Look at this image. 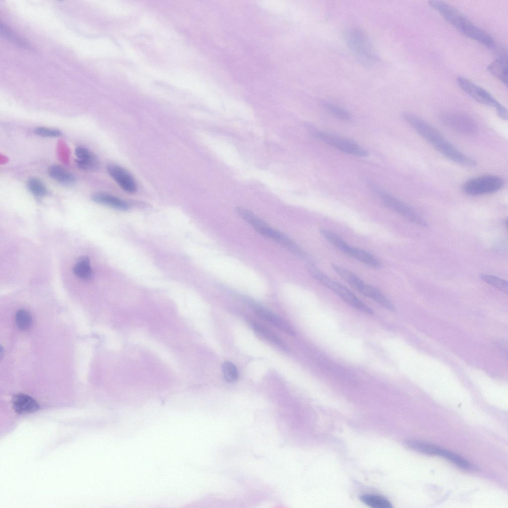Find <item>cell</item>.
<instances>
[{
    "instance_id": "1",
    "label": "cell",
    "mask_w": 508,
    "mask_h": 508,
    "mask_svg": "<svg viewBox=\"0 0 508 508\" xmlns=\"http://www.w3.org/2000/svg\"><path fill=\"white\" fill-rule=\"evenodd\" d=\"M402 117L420 136L447 159L463 166L472 167L476 165L474 159L460 151L438 129L418 116L404 112Z\"/></svg>"
},
{
    "instance_id": "2",
    "label": "cell",
    "mask_w": 508,
    "mask_h": 508,
    "mask_svg": "<svg viewBox=\"0 0 508 508\" xmlns=\"http://www.w3.org/2000/svg\"><path fill=\"white\" fill-rule=\"evenodd\" d=\"M429 4L448 23L468 38L489 47L495 46L493 38L485 30L472 23L459 10L441 0H431Z\"/></svg>"
},
{
    "instance_id": "3",
    "label": "cell",
    "mask_w": 508,
    "mask_h": 508,
    "mask_svg": "<svg viewBox=\"0 0 508 508\" xmlns=\"http://www.w3.org/2000/svg\"><path fill=\"white\" fill-rule=\"evenodd\" d=\"M237 213L257 232L283 246L296 255L304 257L303 250L289 237L271 227L252 212L242 207L236 208Z\"/></svg>"
},
{
    "instance_id": "4",
    "label": "cell",
    "mask_w": 508,
    "mask_h": 508,
    "mask_svg": "<svg viewBox=\"0 0 508 508\" xmlns=\"http://www.w3.org/2000/svg\"><path fill=\"white\" fill-rule=\"evenodd\" d=\"M308 271L313 278L333 291L350 306L366 314H373L372 309L359 299L352 292L329 277L314 264H308Z\"/></svg>"
},
{
    "instance_id": "5",
    "label": "cell",
    "mask_w": 508,
    "mask_h": 508,
    "mask_svg": "<svg viewBox=\"0 0 508 508\" xmlns=\"http://www.w3.org/2000/svg\"><path fill=\"white\" fill-rule=\"evenodd\" d=\"M331 267L337 275L356 290L372 299L386 310L391 312L395 311L394 305L379 289L365 283L352 271L341 266L333 264Z\"/></svg>"
},
{
    "instance_id": "6",
    "label": "cell",
    "mask_w": 508,
    "mask_h": 508,
    "mask_svg": "<svg viewBox=\"0 0 508 508\" xmlns=\"http://www.w3.org/2000/svg\"><path fill=\"white\" fill-rule=\"evenodd\" d=\"M345 40L357 57L364 64H373L379 61L370 37L362 29L352 28L345 34Z\"/></svg>"
},
{
    "instance_id": "7",
    "label": "cell",
    "mask_w": 508,
    "mask_h": 508,
    "mask_svg": "<svg viewBox=\"0 0 508 508\" xmlns=\"http://www.w3.org/2000/svg\"><path fill=\"white\" fill-rule=\"evenodd\" d=\"M457 82L460 88L467 94L479 103L494 108L501 118L507 119V109L488 91L464 77H458Z\"/></svg>"
},
{
    "instance_id": "8",
    "label": "cell",
    "mask_w": 508,
    "mask_h": 508,
    "mask_svg": "<svg viewBox=\"0 0 508 508\" xmlns=\"http://www.w3.org/2000/svg\"><path fill=\"white\" fill-rule=\"evenodd\" d=\"M500 177L486 175L475 177L466 181L462 186L463 191L470 195L491 194L500 190L504 186Z\"/></svg>"
},
{
    "instance_id": "9",
    "label": "cell",
    "mask_w": 508,
    "mask_h": 508,
    "mask_svg": "<svg viewBox=\"0 0 508 508\" xmlns=\"http://www.w3.org/2000/svg\"><path fill=\"white\" fill-rule=\"evenodd\" d=\"M312 134L318 139L346 153L361 157L368 154L364 148L348 139L315 129Z\"/></svg>"
},
{
    "instance_id": "10",
    "label": "cell",
    "mask_w": 508,
    "mask_h": 508,
    "mask_svg": "<svg viewBox=\"0 0 508 508\" xmlns=\"http://www.w3.org/2000/svg\"><path fill=\"white\" fill-rule=\"evenodd\" d=\"M377 191L383 203L387 208L412 222L423 226H427L423 218L409 205L384 191L379 190Z\"/></svg>"
},
{
    "instance_id": "11",
    "label": "cell",
    "mask_w": 508,
    "mask_h": 508,
    "mask_svg": "<svg viewBox=\"0 0 508 508\" xmlns=\"http://www.w3.org/2000/svg\"><path fill=\"white\" fill-rule=\"evenodd\" d=\"M442 121L448 127L463 134H473L477 130L476 122L470 117L457 113H447L442 116Z\"/></svg>"
},
{
    "instance_id": "12",
    "label": "cell",
    "mask_w": 508,
    "mask_h": 508,
    "mask_svg": "<svg viewBox=\"0 0 508 508\" xmlns=\"http://www.w3.org/2000/svg\"><path fill=\"white\" fill-rule=\"evenodd\" d=\"M110 176L123 190L128 193H134L137 190L136 183L131 174L125 168L115 164L107 166Z\"/></svg>"
},
{
    "instance_id": "13",
    "label": "cell",
    "mask_w": 508,
    "mask_h": 508,
    "mask_svg": "<svg viewBox=\"0 0 508 508\" xmlns=\"http://www.w3.org/2000/svg\"><path fill=\"white\" fill-rule=\"evenodd\" d=\"M75 154L77 157L75 163L78 168L92 172L99 169L100 163L98 158L87 148L78 146L75 150Z\"/></svg>"
},
{
    "instance_id": "14",
    "label": "cell",
    "mask_w": 508,
    "mask_h": 508,
    "mask_svg": "<svg viewBox=\"0 0 508 508\" xmlns=\"http://www.w3.org/2000/svg\"><path fill=\"white\" fill-rule=\"evenodd\" d=\"M254 310L256 315L261 318L290 335L293 336L295 334V331L290 324L277 315L258 306H254Z\"/></svg>"
},
{
    "instance_id": "15",
    "label": "cell",
    "mask_w": 508,
    "mask_h": 508,
    "mask_svg": "<svg viewBox=\"0 0 508 508\" xmlns=\"http://www.w3.org/2000/svg\"><path fill=\"white\" fill-rule=\"evenodd\" d=\"M15 411L20 414L33 413L38 410L39 406L31 397L24 394L15 395L12 400Z\"/></svg>"
},
{
    "instance_id": "16",
    "label": "cell",
    "mask_w": 508,
    "mask_h": 508,
    "mask_svg": "<svg viewBox=\"0 0 508 508\" xmlns=\"http://www.w3.org/2000/svg\"><path fill=\"white\" fill-rule=\"evenodd\" d=\"M488 70L507 86L508 81V61L507 54H502L499 57L491 63L487 67Z\"/></svg>"
},
{
    "instance_id": "17",
    "label": "cell",
    "mask_w": 508,
    "mask_h": 508,
    "mask_svg": "<svg viewBox=\"0 0 508 508\" xmlns=\"http://www.w3.org/2000/svg\"><path fill=\"white\" fill-rule=\"evenodd\" d=\"M92 199L96 203L120 210H127L129 208L128 204L125 201L106 192L95 193L92 196Z\"/></svg>"
},
{
    "instance_id": "18",
    "label": "cell",
    "mask_w": 508,
    "mask_h": 508,
    "mask_svg": "<svg viewBox=\"0 0 508 508\" xmlns=\"http://www.w3.org/2000/svg\"><path fill=\"white\" fill-rule=\"evenodd\" d=\"M48 172L51 178L62 185L69 186L75 182L74 176L61 165H51L48 168Z\"/></svg>"
},
{
    "instance_id": "19",
    "label": "cell",
    "mask_w": 508,
    "mask_h": 508,
    "mask_svg": "<svg viewBox=\"0 0 508 508\" xmlns=\"http://www.w3.org/2000/svg\"><path fill=\"white\" fill-rule=\"evenodd\" d=\"M254 332L259 337L265 340L284 351L288 350L287 345L271 331L260 324L253 326Z\"/></svg>"
},
{
    "instance_id": "20",
    "label": "cell",
    "mask_w": 508,
    "mask_h": 508,
    "mask_svg": "<svg viewBox=\"0 0 508 508\" xmlns=\"http://www.w3.org/2000/svg\"><path fill=\"white\" fill-rule=\"evenodd\" d=\"M73 272L81 279L90 280L93 277V272L89 258L87 256L79 258L73 267Z\"/></svg>"
},
{
    "instance_id": "21",
    "label": "cell",
    "mask_w": 508,
    "mask_h": 508,
    "mask_svg": "<svg viewBox=\"0 0 508 508\" xmlns=\"http://www.w3.org/2000/svg\"><path fill=\"white\" fill-rule=\"evenodd\" d=\"M406 444L411 449L430 455H439L442 449L440 447L417 440H409L406 441Z\"/></svg>"
},
{
    "instance_id": "22",
    "label": "cell",
    "mask_w": 508,
    "mask_h": 508,
    "mask_svg": "<svg viewBox=\"0 0 508 508\" xmlns=\"http://www.w3.org/2000/svg\"><path fill=\"white\" fill-rule=\"evenodd\" d=\"M361 501L373 508H391V504L385 498L373 494H366L360 498Z\"/></svg>"
},
{
    "instance_id": "23",
    "label": "cell",
    "mask_w": 508,
    "mask_h": 508,
    "mask_svg": "<svg viewBox=\"0 0 508 508\" xmlns=\"http://www.w3.org/2000/svg\"><path fill=\"white\" fill-rule=\"evenodd\" d=\"M27 186L29 190L36 196L42 197L47 192V188L44 183L36 178L29 179Z\"/></svg>"
},
{
    "instance_id": "24",
    "label": "cell",
    "mask_w": 508,
    "mask_h": 508,
    "mask_svg": "<svg viewBox=\"0 0 508 508\" xmlns=\"http://www.w3.org/2000/svg\"><path fill=\"white\" fill-rule=\"evenodd\" d=\"M439 455L447 459L462 468L469 469L471 467L470 464L466 459L448 450L442 449Z\"/></svg>"
},
{
    "instance_id": "25",
    "label": "cell",
    "mask_w": 508,
    "mask_h": 508,
    "mask_svg": "<svg viewBox=\"0 0 508 508\" xmlns=\"http://www.w3.org/2000/svg\"><path fill=\"white\" fill-rule=\"evenodd\" d=\"M15 322L20 329L25 330L31 327L32 323V318L28 311L25 310H20L16 313Z\"/></svg>"
},
{
    "instance_id": "26",
    "label": "cell",
    "mask_w": 508,
    "mask_h": 508,
    "mask_svg": "<svg viewBox=\"0 0 508 508\" xmlns=\"http://www.w3.org/2000/svg\"><path fill=\"white\" fill-rule=\"evenodd\" d=\"M322 104L326 109L337 118L344 121L351 119L350 113L342 107L328 102H324Z\"/></svg>"
},
{
    "instance_id": "27",
    "label": "cell",
    "mask_w": 508,
    "mask_h": 508,
    "mask_svg": "<svg viewBox=\"0 0 508 508\" xmlns=\"http://www.w3.org/2000/svg\"><path fill=\"white\" fill-rule=\"evenodd\" d=\"M481 278L489 285L508 293V283L506 281L494 275L485 274L481 275Z\"/></svg>"
},
{
    "instance_id": "28",
    "label": "cell",
    "mask_w": 508,
    "mask_h": 508,
    "mask_svg": "<svg viewBox=\"0 0 508 508\" xmlns=\"http://www.w3.org/2000/svg\"><path fill=\"white\" fill-rule=\"evenodd\" d=\"M223 377L226 381L233 382L238 378V372L236 366L232 362L226 361L222 366Z\"/></svg>"
},
{
    "instance_id": "29",
    "label": "cell",
    "mask_w": 508,
    "mask_h": 508,
    "mask_svg": "<svg viewBox=\"0 0 508 508\" xmlns=\"http://www.w3.org/2000/svg\"><path fill=\"white\" fill-rule=\"evenodd\" d=\"M1 34L9 40L20 46L26 47L27 43L4 23L0 24Z\"/></svg>"
},
{
    "instance_id": "30",
    "label": "cell",
    "mask_w": 508,
    "mask_h": 508,
    "mask_svg": "<svg viewBox=\"0 0 508 508\" xmlns=\"http://www.w3.org/2000/svg\"><path fill=\"white\" fill-rule=\"evenodd\" d=\"M34 131L36 134L45 137H56L62 135V132L59 129L44 127H37Z\"/></svg>"
}]
</instances>
